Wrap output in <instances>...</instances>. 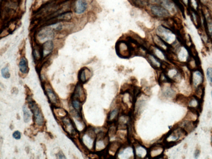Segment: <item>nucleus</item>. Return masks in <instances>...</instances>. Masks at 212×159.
<instances>
[{
    "label": "nucleus",
    "mask_w": 212,
    "mask_h": 159,
    "mask_svg": "<svg viewBox=\"0 0 212 159\" xmlns=\"http://www.w3.org/2000/svg\"><path fill=\"white\" fill-rule=\"evenodd\" d=\"M92 76L91 72L88 68H83L80 70L78 74V78L80 83H86Z\"/></svg>",
    "instance_id": "nucleus-9"
},
{
    "label": "nucleus",
    "mask_w": 212,
    "mask_h": 159,
    "mask_svg": "<svg viewBox=\"0 0 212 159\" xmlns=\"http://www.w3.org/2000/svg\"><path fill=\"white\" fill-rule=\"evenodd\" d=\"M73 98L78 99L80 102H83L86 100V93L81 84L78 83L76 85L73 94Z\"/></svg>",
    "instance_id": "nucleus-6"
},
{
    "label": "nucleus",
    "mask_w": 212,
    "mask_h": 159,
    "mask_svg": "<svg viewBox=\"0 0 212 159\" xmlns=\"http://www.w3.org/2000/svg\"><path fill=\"white\" fill-rule=\"evenodd\" d=\"M198 123V120L195 121H188L185 120L183 123V126L182 127L187 133L192 132L196 128Z\"/></svg>",
    "instance_id": "nucleus-11"
},
{
    "label": "nucleus",
    "mask_w": 212,
    "mask_h": 159,
    "mask_svg": "<svg viewBox=\"0 0 212 159\" xmlns=\"http://www.w3.org/2000/svg\"><path fill=\"white\" fill-rule=\"evenodd\" d=\"M23 113H24V121L25 123L29 122L31 119V115L29 111L25 105H24L23 107Z\"/></svg>",
    "instance_id": "nucleus-19"
},
{
    "label": "nucleus",
    "mask_w": 212,
    "mask_h": 159,
    "mask_svg": "<svg viewBox=\"0 0 212 159\" xmlns=\"http://www.w3.org/2000/svg\"><path fill=\"white\" fill-rule=\"evenodd\" d=\"M206 76L210 85L212 87V68H208L206 71Z\"/></svg>",
    "instance_id": "nucleus-24"
},
{
    "label": "nucleus",
    "mask_w": 212,
    "mask_h": 159,
    "mask_svg": "<svg viewBox=\"0 0 212 159\" xmlns=\"http://www.w3.org/2000/svg\"><path fill=\"white\" fill-rule=\"evenodd\" d=\"M192 5L196 8V7H197V4H196V2H195V0H192Z\"/></svg>",
    "instance_id": "nucleus-31"
},
{
    "label": "nucleus",
    "mask_w": 212,
    "mask_h": 159,
    "mask_svg": "<svg viewBox=\"0 0 212 159\" xmlns=\"http://www.w3.org/2000/svg\"><path fill=\"white\" fill-rule=\"evenodd\" d=\"M194 95L198 99L203 100L205 95V88L204 86L201 85L195 88V94Z\"/></svg>",
    "instance_id": "nucleus-17"
},
{
    "label": "nucleus",
    "mask_w": 212,
    "mask_h": 159,
    "mask_svg": "<svg viewBox=\"0 0 212 159\" xmlns=\"http://www.w3.org/2000/svg\"><path fill=\"white\" fill-rule=\"evenodd\" d=\"M54 31L51 29L46 27L42 30L39 32L38 35L39 38L40 40H44L47 39H52L54 37Z\"/></svg>",
    "instance_id": "nucleus-10"
},
{
    "label": "nucleus",
    "mask_w": 212,
    "mask_h": 159,
    "mask_svg": "<svg viewBox=\"0 0 212 159\" xmlns=\"http://www.w3.org/2000/svg\"><path fill=\"white\" fill-rule=\"evenodd\" d=\"M211 96H212V90L211 91Z\"/></svg>",
    "instance_id": "nucleus-34"
},
{
    "label": "nucleus",
    "mask_w": 212,
    "mask_h": 159,
    "mask_svg": "<svg viewBox=\"0 0 212 159\" xmlns=\"http://www.w3.org/2000/svg\"><path fill=\"white\" fill-rule=\"evenodd\" d=\"M87 17L88 21L89 22H93L94 21H95L96 20L95 15L94 13H91V12L88 13V16H87Z\"/></svg>",
    "instance_id": "nucleus-26"
},
{
    "label": "nucleus",
    "mask_w": 212,
    "mask_h": 159,
    "mask_svg": "<svg viewBox=\"0 0 212 159\" xmlns=\"http://www.w3.org/2000/svg\"><path fill=\"white\" fill-rule=\"evenodd\" d=\"M54 112L55 113H56L57 114L56 116H58V117H60L62 118L66 117V115H67V112H66V111L63 109H57V108L55 109Z\"/></svg>",
    "instance_id": "nucleus-21"
},
{
    "label": "nucleus",
    "mask_w": 212,
    "mask_h": 159,
    "mask_svg": "<svg viewBox=\"0 0 212 159\" xmlns=\"http://www.w3.org/2000/svg\"><path fill=\"white\" fill-rule=\"evenodd\" d=\"M44 55H47L52 51L54 48V42L51 40L46 41L42 46Z\"/></svg>",
    "instance_id": "nucleus-14"
},
{
    "label": "nucleus",
    "mask_w": 212,
    "mask_h": 159,
    "mask_svg": "<svg viewBox=\"0 0 212 159\" xmlns=\"http://www.w3.org/2000/svg\"><path fill=\"white\" fill-rule=\"evenodd\" d=\"M13 138L16 139V140H19V139H20L21 136L20 132L17 131H15L13 132Z\"/></svg>",
    "instance_id": "nucleus-27"
},
{
    "label": "nucleus",
    "mask_w": 212,
    "mask_h": 159,
    "mask_svg": "<svg viewBox=\"0 0 212 159\" xmlns=\"http://www.w3.org/2000/svg\"><path fill=\"white\" fill-rule=\"evenodd\" d=\"M148 61L151 64V66L155 69H159L161 68V63L160 60L157 58L154 55L151 53H148L146 55Z\"/></svg>",
    "instance_id": "nucleus-12"
},
{
    "label": "nucleus",
    "mask_w": 212,
    "mask_h": 159,
    "mask_svg": "<svg viewBox=\"0 0 212 159\" xmlns=\"http://www.w3.org/2000/svg\"><path fill=\"white\" fill-rule=\"evenodd\" d=\"M131 3L137 7L144 8L148 4V0H131Z\"/></svg>",
    "instance_id": "nucleus-18"
},
{
    "label": "nucleus",
    "mask_w": 212,
    "mask_h": 159,
    "mask_svg": "<svg viewBox=\"0 0 212 159\" xmlns=\"http://www.w3.org/2000/svg\"><path fill=\"white\" fill-rule=\"evenodd\" d=\"M116 51L119 57L122 58H128L132 55L133 49L129 43L124 41H121L116 45Z\"/></svg>",
    "instance_id": "nucleus-1"
},
{
    "label": "nucleus",
    "mask_w": 212,
    "mask_h": 159,
    "mask_svg": "<svg viewBox=\"0 0 212 159\" xmlns=\"http://www.w3.org/2000/svg\"><path fill=\"white\" fill-rule=\"evenodd\" d=\"M189 100V98L186 97L185 96L182 94H178L176 96L175 98V102L179 104L188 106Z\"/></svg>",
    "instance_id": "nucleus-16"
},
{
    "label": "nucleus",
    "mask_w": 212,
    "mask_h": 159,
    "mask_svg": "<svg viewBox=\"0 0 212 159\" xmlns=\"http://www.w3.org/2000/svg\"><path fill=\"white\" fill-rule=\"evenodd\" d=\"M36 46L33 49V57L36 61H39L44 56L42 47H39Z\"/></svg>",
    "instance_id": "nucleus-15"
},
{
    "label": "nucleus",
    "mask_w": 212,
    "mask_h": 159,
    "mask_svg": "<svg viewBox=\"0 0 212 159\" xmlns=\"http://www.w3.org/2000/svg\"><path fill=\"white\" fill-rule=\"evenodd\" d=\"M204 81V76L200 70H194L191 75V84L195 88L201 86Z\"/></svg>",
    "instance_id": "nucleus-4"
},
{
    "label": "nucleus",
    "mask_w": 212,
    "mask_h": 159,
    "mask_svg": "<svg viewBox=\"0 0 212 159\" xmlns=\"http://www.w3.org/2000/svg\"><path fill=\"white\" fill-rule=\"evenodd\" d=\"M200 153V150L198 149H196L194 153V158L195 159H197L199 157V156Z\"/></svg>",
    "instance_id": "nucleus-29"
},
{
    "label": "nucleus",
    "mask_w": 212,
    "mask_h": 159,
    "mask_svg": "<svg viewBox=\"0 0 212 159\" xmlns=\"http://www.w3.org/2000/svg\"><path fill=\"white\" fill-rule=\"evenodd\" d=\"M57 158L58 159H66L64 155L62 153V152H58L57 154Z\"/></svg>",
    "instance_id": "nucleus-30"
},
{
    "label": "nucleus",
    "mask_w": 212,
    "mask_h": 159,
    "mask_svg": "<svg viewBox=\"0 0 212 159\" xmlns=\"http://www.w3.org/2000/svg\"><path fill=\"white\" fill-rule=\"evenodd\" d=\"M45 88L46 95L51 103L54 105L58 104L59 100L51 86L49 84H46Z\"/></svg>",
    "instance_id": "nucleus-7"
},
{
    "label": "nucleus",
    "mask_w": 212,
    "mask_h": 159,
    "mask_svg": "<svg viewBox=\"0 0 212 159\" xmlns=\"http://www.w3.org/2000/svg\"><path fill=\"white\" fill-rule=\"evenodd\" d=\"M88 8V3L86 0H77L75 7V13L77 14H83Z\"/></svg>",
    "instance_id": "nucleus-8"
},
{
    "label": "nucleus",
    "mask_w": 212,
    "mask_h": 159,
    "mask_svg": "<svg viewBox=\"0 0 212 159\" xmlns=\"http://www.w3.org/2000/svg\"><path fill=\"white\" fill-rule=\"evenodd\" d=\"M58 19L61 20H70L72 18L71 14L69 13H64L62 15L58 17Z\"/></svg>",
    "instance_id": "nucleus-22"
},
{
    "label": "nucleus",
    "mask_w": 212,
    "mask_h": 159,
    "mask_svg": "<svg viewBox=\"0 0 212 159\" xmlns=\"http://www.w3.org/2000/svg\"><path fill=\"white\" fill-rule=\"evenodd\" d=\"M117 109H115L111 111L108 116V120L111 121H114V118L115 119V118L117 117V116H118L119 111Z\"/></svg>",
    "instance_id": "nucleus-23"
},
{
    "label": "nucleus",
    "mask_w": 212,
    "mask_h": 159,
    "mask_svg": "<svg viewBox=\"0 0 212 159\" xmlns=\"http://www.w3.org/2000/svg\"><path fill=\"white\" fill-rule=\"evenodd\" d=\"M72 105L74 109H76V110H78V111L80 109V107H81L80 102L78 99H73Z\"/></svg>",
    "instance_id": "nucleus-25"
},
{
    "label": "nucleus",
    "mask_w": 212,
    "mask_h": 159,
    "mask_svg": "<svg viewBox=\"0 0 212 159\" xmlns=\"http://www.w3.org/2000/svg\"><path fill=\"white\" fill-rule=\"evenodd\" d=\"M151 13L154 16L159 18H167L170 15L169 11L159 5H151Z\"/></svg>",
    "instance_id": "nucleus-3"
},
{
    "label": "nucleus",
    "mask_w": 212,
    "mask_h": 159,
    "mask_svg": "<svg viewBox=\"0 0 212 159\" xmlns=\"http://www.w3.org/2000/svg\"><path fill=\"white\" fill-rule=\"evenodd\" d=\"M2 74L3 78L5 79H8L11 76L8 67H5L2 70Z\"/></svg>",
    "instance_id": "nucleus-20"
},
{
    "label": "nucleus",
    "mask_w": 212,
    "mask_h": 159,
    "mask_svg": "<svg viewBox=\"0 0 212 159\" xmlns=\"http://www.w3.org/2000/svg\"><path fill=\"white\" fill-rule=\"evenodd\" d=\"M115 128L114 127H111L110 129H109V134L110 135L111 137L115 135Z\"/></svg>",
    "instance_id": "nucleus-28"
},
{
    "label": "nucleus",
    "mask_w": 212,
    "mask_h": 159,
    "mask_svg": "<svg viewBox=\"0 0 212 159\" xmlns=\"http://www.w3.org/2000/svg\"><path fill=\"white\" fill-rule=\"evenodd\" d=\"M19 66L20 71L23 73H26L28 72L29 68L28 67V61L25 56H23L20 58Z\"/></svg>",
    "instance_id": "nucleus-13"
},
{
    "label": "nucleus",
    "mask_w": 212,
    "mask_h": 159,
    "mask_svg": "<svg viewBox=\"0 0 212 159\" xmlns=\"http://www.w3.org/2000/svg\"><path fill=\"white\" fill-rule=\"evenodd\" d=\"M184 3H186V4H187L188 3V0H184Z\"/></svg>",
    "instance_id": "nucleus-32"
},
{
    "label": "nucleus",
    "mask_w": 212,
    "mask_h": 159,
    "mask_svg": "<svg viewBox=\"0 0 212 159\" xmlns=\"http://www.w3.org/2000/svg\"><path fill=\"white\" fill-rule=\"evenodd\" d=\"M63 127L66 132L70 135L73 136L76 134V131L73 123L69 118L65 117L62 118Z\"/></svg>",
    "instance_id": "nucleus-5"
},
{
    "label": "nucleus",
    "mask_w": 212,
    "mask_h": 159,
    "mask_svg": "<svg viewBox=\"0 0 212 159\" xmlns=\"http://www.w3.org/2000/svg\"><path fill=\"white\" fill-rule=\"evenodd\" d=\"M27 100L29 105L34 115L33 117L35 123L38 126L42 125L44 122V117L39 108L30 97L27 98Z\"/></svg>",
    "instance_id": "nucleus-2"
},
{
    "label": "nucleus",
    "mask_w": 212,
    "mask_h": 159,
    "mask_svg": "<svg viewBox=\"0 0 212 159\" xmlns=\"http://www.w3.org/2000/svg\"><path fill=\"white\" fill-rule=\"evenodd\" d=\"M211 145L212 146V135L211 136Z\"/></svg>",
    "instance_id": "nucleus-33"
}]
</instances>
